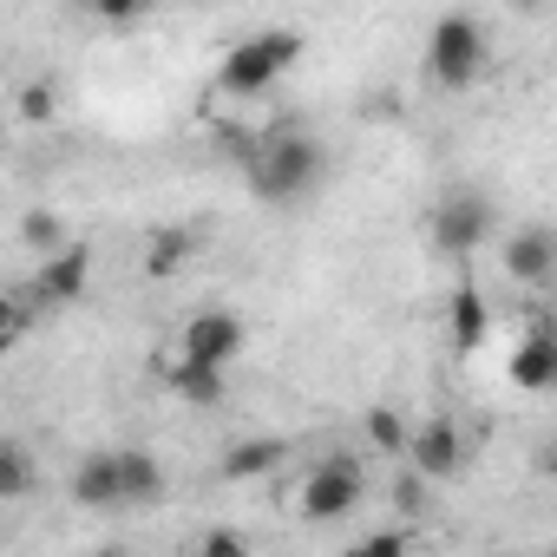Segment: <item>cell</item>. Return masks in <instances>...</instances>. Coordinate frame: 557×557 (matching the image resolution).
<instances>
[{
  "instance_id": "d6986e66",
  "label": "cell",
  "mask_w": 557,
  "mask_h": 557,
  "mask_svg": "<svg viewBox=\"0 0 557 557\" xmlns=\"http://www.w3.org/2000/svg\"><path fill=\"white\" fill-rule=\"evenodd\" d=\"M368 440H374V453H387V459H407V440H413V426L394 413V407H368Z\"/></svg>"
},
{
  "instance_id": "5b68a950",
  "label": "cell",
  "mask_w": 557,
  "mask_h": 557,
  "mask_svg": "<svg viewBox=\"0 0 557 557\" xmlns=\"http://www.w3.org/2000/svg\"><path fill=\"white\" fill-rule=\"evenodd\" d=\"M485 236H492V203H485L479 190H446V197L433 203V249H440V256L466 262V256L485 249Z\"/></svg>"
},
{
  "instance_id": "2e32d148",
  "label": "cell",
  "mask_w": 557,
  "mask_h": 557,
  "mask_svg": "<svg viewBox=\"0 0 557 557\" xmlns=\"http://www.w3.org/2000/svg\"><path fill=\"white\" fill-rule=\"evenodd\" d=\"M40 485V459L27 440H0V505H21Z\"/></svg>"
},
{
  "instance_id": "7402d4cb",
  "label": "cell",
  "mask_w": 557,
  "mask_h": 557,
  "mask_svg": "<svg viewBox=\"0 0 557 557\" xmlns=\"http://www.w3.org/2000/svg\"><path fill=\"white\" fill-rule=\"evenodd\" d=\"M197 557H256V550H249V537H243L236 524H210V531L197 537Z\"/></svg>"
},
{
  "instance_id": "30bf717a",
  "label": "cell",
  "mask_w": 557,
  "mask_h": 557,
  "mask_svg": "<svg viewBox=\"0 0 557 557\" xmlns=\"http://www.w3.org/2000/svg\"><path fill=\"white\" fill-rule=\"evenodd\" d=\"M505 374H511L518 394H550V387H557V342H550V329H531V335L511 348Z\"/></svg>"
},
{
  "instance_id": "5bb4252c",
  "label": "cell",
  "mask_w": 557,
  "mask_h": 557,
  "mask_svg": "<svg viewBox=\"0 0 557 557\" xmlns=\"http://www.w3.org/2000/svg\"><path fill=\"white\" fill-rule=\"evenodd\" d=\"M446 329H453V355H472V348L485 342L492 309H485L479 283H459V289H453V302H446Z\"/></svg>"
},
{
  "instance_id": "d4e9b609",
  "label": "cell",
  "mask_w": 557,
  "mask_h": 557,
  "mask_svg": "<svg viewBox=\"0 0 557 557\" xmlns=\"http://www.w3.org/2000/svg\"><path fill=\"white\" fill-rule=\"evenodd\" d=\"M21 322H27V309L14 302V296H0V342L14 348V335H21Z\"/></svg>"
},
{
  "instance_id": "e0dca14e",
  "label": "cell",
  "mask_w": 557,
  "mask_h": 557,
  "mask_svg": "<svg viewBox=\"0 0 557 557\" xmlns=\"http://www.w3.org/2000/svg\"><path fill=\"white\" fill-rule=\"evenodd\" d=\"M190 249H197L190 230H158L151 249H145V275H158V283H164V275H177V269L190 262Z\"/></svg>"
},
{
  "instance_id": "3957f363",
  "label": "cell",
  "mask_w": 557,
  "mask_h": 557,
  "mask_svg": "<svg viewBox=\"0 0 557 557\" xmlns=\"http://www.w3.org/2000/svg\"><path fill=\"white\" fill-rule=\"evenodd\" d=\"M485 60H492V40H485V21H479V14H440V21L426 27V73H433L440 92L479 86Z\"/></svg>"
},
{
  "instance_id": "484cf974",
  "label": "cell",
  "mask_w": 557,
  "mask_h": 557,
  "mask_svg": "<svg viewBox=\"0 0 557 557\" xmlns=\"http://www.w3.org/2000/svg\"><path fill=\"white\" fill-rule=\"evenodd\" d=\"M86 557H132L125 544H99V550H86Z\"/></svg>"
},
{
  "instance_id": "ffe728a7",
  "label": "cell",
  "mask_w": 557,
  "mask_h": 557,
  "mask_svg": "<svg viewBox=\"0 0 557 557\" xmlns=\"http://www.w3.org/2000/svg\"><path fill=\"white\" fill-rule=\"evenodd\" d=\"M348 557H413V524H387V531L348 544Z\"/></svg>"
},
{
  "instance_id": "ba28073f",
  "label": "cell",
  "mask_w": 557,
  "mask_h": 557,
  "mask_svg": "<svg viewBox=\"0 0 557 557\" xmlns=\"http://www.w3.org/2000/svg\"><path fill=\"white\" fill-rule=\"evenodd\" d=\"M86 283H92V249L86 243H66L60 256L34 262V302L40 309H73L86 296Z\"/></svg>"
},
{
  "instance_id": "8992f818",
  "label": "cell",
  "mask_w": 557,
  "mask_h": 557,
  "mask_svg": "<svg viewBox=\"0 0 557 557\" xmlns=\"http://www.w3.org/2000/svg\"><path fill=\"white\" fill-rule=\"evenodd\" d=\"M243 315H230V309H197L190 322H184V335H177V361H197V368H216V374H230V361L243 355Z\"/></svg>"
},
{
  "instance_id": "603a6c76",
  "label": "cell",
  "mask_w": 557,
  "mask_h": 557,
  "mask_svg": "<svg viewBox=\"0 0 557 557\" xmlns=\"http://www.w3.org/2000/svg\"><path fill=\"white\" fill-rule=\"evenodd\" d=\"M92 21H106V27H145V21H151V8H145V0H99Z\"/></svg>"
},
{
  "instance_id": "6da1fadb",
  "label": "cell",
  "mask_w": 557,
  "mask_h": 557,
  "mask_svg": "<svg viewBox=\"0 0 557 557\" xmlns=\"http://www.w3.org/2000/svg\"><path fill=\"white\" fill-rule=\"evenodd\" d=\"M322 145L309 138V132H296V125H283V132H269V138H256V151H249V190L262 197V203H302L309 190H315V177H322Z\"/></svg>"
},
{
  "instance_id": "277c9868",
  "label": "cell",
  "mask_w": 557,
  "mask_h": 557,
  "mask_svg": "<svg viewBox=\"0 0 557 557\" xmlns=\"http://www.w3.org/2000/svg\"><path fill=\"white\" fill-rule=\"evenodd\" d=\"M361 498H368L361 466L335 453V459H315V466L302 472V485H296V518H309V524H335V518H355Z\"/></svg>"
},
{
  "instance_id": "4316f807",
  "label": "cell",
  "mask_w": 557,
  "mask_h": 557,
  "mask_svg": "<svg viewBox=\"0 0 557 557\" xmlns=\"http://www.w3.org/2000/svg\"><path fill=\"white\" fill-rule=\"evenodd\" d=\"M0 355H8V342H0Z\"/></svg>"
},
{
  "instance_id": "8fae6325",
  "label": "cell",
  "mask_w": 557,
  "mask_h": 557,
  "mask_svg": "<svg viewBox=\"0 0 557 557\" xmlns=\"http://www.w3.org/2000/svg\"><path fill=\"white\" fill-rule=\"evenodd\" d=\"M283 466H289V440H275V433H269V440H236V446L216 459V472L236 479V485H243V479H269V472H283Z\"/></svg>"
},
{
  "instance_id": "cb8c5ba5",
  "label": "cell",
  "mask_w": 557,
  "mask_h": 557,
  "mask_svg": "<svg viewBox=\"0 0 557 557\" xmlns=\"http://www.w3.org/2000/svg\"><path fill=\"white\" fill-rule=\"evenodd\" d=\"M394 511H400V524L426 511V479H420V472H400V479H394Z\"/></svg>"
},
{
  "instance_id": "7a4b0ae2",
  "label": "cell",
  "mask_w": 557,
  "mask_h": 557,
  "mask_svg": "<svg viewBox=\"0 0 557 557\" xmlns=\"http://www.w3.org/2000/svg\"><path fill=\"white\" fill-rule=\"evenodd\" d=\"M296 60H302V34H296V27H262V34H249V40H236V47L223 53L216 92H223V99H262Z\"/></svg>"
},
{
  "instance_id": "44dd1931",
  "label": "cell",
  "mask_w": 557,
  "mask_h": 557,
  "mask_svg": "<svg viewBox=\"0 0 557 557\" xmlns=\"http://www.w3.org/2000/svg\"><path fill=\"white\" fill-rule=\"evenodd\" d=\"M14 112H21L27 125H47V119L60 112V92H53L47 79H34V86H21V99H14Z\"/></svg>"
},
{
  "instance_id": "9c48e42d",
  "label": "cell",
  "mask_w": 557,
  "mask_h": 557,
  "mask_svg": "<svg viewBox=\"0 0 557 557\" xmlns=\"http://www.w3.org/2000/svg\"><path fill=\"white\" fill-rule=\"evenodd\" d=\"M550 269H557V236H550L544 223H531V230L505 236V275H511V283L544 289V283H550Z\"/></svg>"
},
{
  "instance_id": "7c38bea8",
  "label": "cell",
  "mask_w": 557,
  "mask_h": 557,
  "mask_svg": "<svg viewBox=\"0 0 557 557\" xmlns=\"http://www.w3.org/2000/svg\"><path fill=\"white\" fill-rule=\"evenodd\" d=\"M164 498V466L145 446H119V505H158Z\"/></svg>"
},
{
  "instance_id": "52a82bcc",
  "label": "cell",
  "mask_w": 557,
  "mask_h": 557,
  "mask_svg": "<svg viewBox=\"0 0 557 557\" xmlns=\"http://www.w3.org/2000/svg\"><path fill=\"white\" fill-rule=\"evenodd\" d=\"M466 466H472V446H466V433H459L453 420L413 426V440H407V472H420L426 485H446V479H459Z\"/></svg>"
},
{
  "instance_id": "ac0fdd59",
  "label": "cell",
  "mask_w": 557,
  "mask_h": 557,
  "mask_svg": "<svg viewBox=\"0 0 557 557\" xmlns=\"http://www.w3.org/2000/svg\"><path fill=\"white\" fill-rule=\"evenodd\" d=\"M21 243L34 249V262H47V256L66 249V223H60L53 210H27V216H21Z\"/></svg>"
},
{
  "instance_id": "9a60e30c",
  "label": "cell",
  "mask_w": 557,
  "mask_h": 557,
  "mask_svg": "<svg viewBox=\"0 0 557 557\" xmlns=\"http://www.w3.org/2000/svg\"><path fill=\"white\" fill-rule=\"evenodd\" d=\"M164 381H171V394H177V400H190V407H223V394H230V374L197 368V361H171V368H164Z\"/></svg>"
},
{
  "instance_id": "4fadbf2b",
  "label": "cell",
  "mask_w": 557,
  "mask_h": 557,
  "mask_svg": "<svg viewBox=\"0 0 557 557\" xmlns=\"http://www.w3.org/2000/svg\"><path fill=\"white\" fill-rule=\"evenodd\" d=\"M73 505H86V511H112L119 505V453H86L73 466Z\"/></svg>"
}]
</instances>
